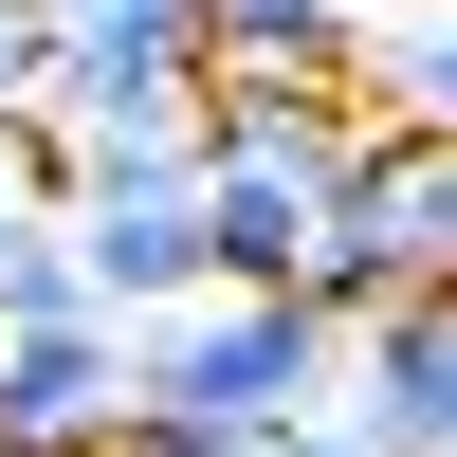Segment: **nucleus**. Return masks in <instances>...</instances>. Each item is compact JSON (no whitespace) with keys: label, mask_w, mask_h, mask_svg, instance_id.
Listing matches in <instances>:
<instances>
[{"label":"nucleus","mask_w":457,"mask_h":457,"mask_svg":"<svg viewBox=\"0 0 457 457\" xmlns=\"http://www.w3.org/2000/svg\"><path fill=\"white\" fill-rule=\"evenodd\" d=\"M256 457H366V439L329 421V403H293V421H256Z\"/></svg>","instance_id":"obj_11"},{"label":"nucleus","mask_w":457,"mask_h":457,"mask_svg":"<svg viewBox=\"0 0 457 457\" xmlns=\"http://www.w3.org/2000/svg\"><path fill=\"white\" fill-rule=\"evenodd\" d=\"M19 220H37V183H19V129H0V238H19Z\"/></svg>","instance_id":"obj_12"},{"label":"nucleus","mask_w":457,"mask_h":457,"mask_svg":"<svg viewBox=\"0 0 457 457\" xmlns=\"http://www.w3.org/2000/svg\"><path fill=\"white\" fill-rule=\"evenodd\" d=\"M110 421H129V312L0 329V457H110Z\"/></svg>","instance_id":"obj_5"},{"label":"nucleus","mask_w":457,"mask_h":457,"mask_svg":"<svg viewBox=\"0 0 457 457\" xmlns=\"http://www.w3.org/2000/svg\"><path fill=\"white\" fill-rule=\"evenodd\" d=\"M366 73H385V110H403V129H457V19H421V37H385Z\"/></svg>","instance_id":"obj_9"},{"label":"nucleus","mask_w":457,"mask_h":457,"mask_svg":"<svg viewBox=\"0 0 457 457\" xmlns=\"http://www.w3.org/2000/svg\"><path fill=\"white\" fill-rule=\"evenodd\" d=\"M37 312H92V256H73V220H55V202L0 238V329H37Z\"/></svg>","instance_id":"obj_8"},{"label":"nucleus","mask_w":457,"mask_h":457,"mask_svg":"<svg viewBox=\"0 0 457 457\" xmlns=\"http://www.w3.org/2000/svg\"><path fill=\"white\" fill-rule=\"evenodd\" d=\"M73 256H92V312H183L202 293V165H73Z\"/></svg>","instance_id":"obj_3"},{"label":"nucleus","mask_w":457,"mask_h":457,"mask_svg":"<svg viewBox=\"0 0 457 457\" xmlns=\"http://www.w3.org/2000/svg\"><path fill=\"white\" fill-rule=\"evenodd\" d=\"M55 92V19H37V0H0V110H37Z\"/></svg>","instance_id":"obj_10"},{"label":"nucleus","mask_w":457,"mask_h":457,"mask_svg":"<svg viewBox=\"0 0 457 457\" xmlns=\"http://www.w3.org/2000/svg\"><path fill=\"white\" fill-rule=\"evenodd\" d=\"M329 421H348L366 457H457V293H385V312H348Z\"/></svg>","instance_id":"obj_4"},{"label":"nucleus","mask_w":457,"mask_h":457,"mask_svg":"<svg viewBox=\"0 0 457 457\" xmlns=\"http://www.w3.org/2000/svg\"><path fill=\"white\" fill-rule=\"evenodd\" d=\"M312 220H329V183H293V165H202V275H220V293H293V275H312Z\"/></svg>","instance_id":"obj_6"},{"label":"nucleus","mask_w":457,"mask_h":457,"mask_svg":"<svg viewBox=\"0 0 457 457\" xmlns=\"http://www.w3.org/2000/svg\"><path fill=\"white\" fill-rule=\"evenodd\" d=\"M329 366H348V329H329L312 293H220V275L129 329V403H165V421H202V439H256V421H293V403H329Z\"/></svg>","instance_id":"obj_1"},{"label":"nucleus","mask_w":457,"mask_h":457,"mask_svg":"<svg viewBox=\"0 0 457 457\" xmlns=\"http://www.w3.org/2000/svg\"><path fill=\"white\" fill-rule=\"evenodd\" d=\"M202 19V73H366L348 0H183Z\"/></svg>","instance_id":"obj_7"},{"label":"nucleus","mask_w":457,"mask_h":457,"mask_svg":"<svg viewBox=\"0 0 457 457\" xmlns=\"http://www.w3.org/2000/svg\"><path fill=\"white\" fill-rule=\"evenodd\" d=\"M312 293L329 329L348 312H385V293H457V129H366L348 146V183H329V220H312Z\"/></svg>","instance_id":"obj_2"},{"label":"nucleus","mask_w":457,"mask_h":457,"mask_svg":"<svg viewBox=\"0 0 457 457\" xmlns=\"http://www.w3.org/2000/svg\"><path fill=\"white\" fill-rule=\"evenodd\" d=\"M238 457H256V439H238Z\"/></svg>","instance_id":"obj_13"}]
</instances>
